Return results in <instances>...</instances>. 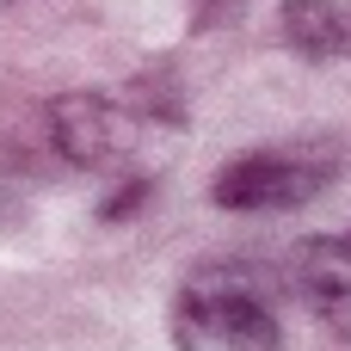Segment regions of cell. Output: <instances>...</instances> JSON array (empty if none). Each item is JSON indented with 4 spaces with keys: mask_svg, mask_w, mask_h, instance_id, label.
Segmentation results:
<instances>
[{
    "mask_svg": "<svg viewBox=\"0 0 351 351\" xmlns=\"http://www.w3.org/2000/svg\"><path fill=\"white\" fill-rule=\"evenodd\" d=\"M296 290H302V302H308V315L321 327L351 339V228L315 234L296 253Z\"/></svg>",
    "mask_w": 351,
    "mask_h": 351,
    "instance_id": "4",
    "label": "cell"
},
{
    "mask_svg": "<svg viewBox=\"0 0 351 351\" xmlns=\"http://www.w3.org/2000/svg\"><path fill=\"white\" fill-rule=\"evenodd\" d=\"M173 346L179 351H278L284 327L253 265H210L173 296Z\"/></svg>",
    "mask_w": 351,
    "mask_h": 351,
    "instance_id": "1",
    "label": "cell"
},
{
    "mask_svg": "<svg viewBox=\"0 0 351 351\" xmlns=\"http://www.w3.org/2000/svg\"><path fill=\"white\" fill-rule=\"evenodd\" d=\"M49 136H56L62 160L111 173L136 148V111L117 105V99H105V93H68V99L49 105Z\"/></svg>",
    "mask_w": 351,
    "mask_h": 351,
    "instance_id": "3",
    "label": "cell"
},
{
    "mask_svg": "<svg viewBox=\"0 0 351 351\" xmlns=\"http://www.w3.org/2000/svg\"><path fill=\"white\" fill-rule=\"evenodd\" d=\"M339 179V148L321 136V142H271V148H253V154H234L216 179H210V197L222 210H296L308 197H321L327 185Z\"/></svg>",
    "mask_w": 351,
    "mask_h": 351,
    "instance_id": "2",
    "label": "cell"
},
{
    "mask_svg": "<svg viewBox=\"0 0 351 351\" xmlns=\"http://www.w3.org/2000/svg\"><path fill=\"white\" fill-rule=\"evenodd\" d=\"M278 37L308 62H351V0H284Z\"/></svg>",
    "mask_w": 351,
    "mask_h": 351,
    "instance_id": "5",
    "label": "cell"
}]
</instances>
